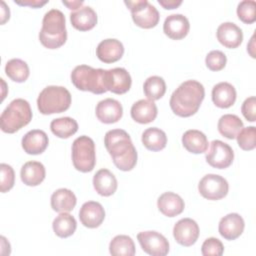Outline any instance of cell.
<instances>
[{
	"label": "cell",
	"mask_w": 256,
	"mask_h": 256,
	"mask_svg": "<svg viewBox=\"0 0 256 256\" xmlns=\"http://www.w3.org/2000/svg\"><path fill=\"white\" fill-rule=\"evenodd\" d=\"M104 144L112 157L114 165L121 171L132 170L137 163V151L130 135L123 129L109 130L104 137Z\"/></svg>",
	"instance_id": "cell-1"
},
{
	"label": "cell",
	"mask_w": 256,
	"mask_h": 256,
	"mask_svg": "<svg viewBox=\"0 0 256 256\" xmlns=\"http://www.w3.org/2000/svg\"><path fill=\"white\" fill-rule=\"evenodd\" d=\"M204 97V86L196 80H187L172 93L170 108L179 117H190L198 111Z\"/></svg>",
	"instance_id": "cell-2"
},
{
	"label": "cell",
	"mask_w": 256,
	"mask_h": 256,
	"mask_svg": "<svg viewBox=\"0 0 256 256\" xmlns=\"http://www.w3.org/2000/svg\"><path fill=\"white\" fill-rule=\"evenodd\" d=\"M39 40L48 49H57L65 44L67 40L65 16L60 10L51 9L45 13Z\"/></svg>",
	"instance_id": "cell-3"
},
{
	"label": "cell",
	"mask_w": 256,
	"mask_h": 256,
	"mask_svg": "<svg viewBox=\"0 0 256 256\" xmlns=\"http://www.w3.org/2000/svg\"><path fill=\"white\" fill-rule=\"evenodd\" d=\"M32 110L28 101L22 98L14 99L0 116V127L5 133H15L32 120Z\"/></svg>",
	"instance_id": "cell-4"
},
{
	"label": "cell",
	"mask_w": 256,
	"mask_h": 256,
	"mask_svg": "<svg viewBox=\"0 0 256 256\" xmlns=\"http://www.w3.org/2000/svg\"><path fill=\"white\" fill-rule=\"evenodd\" d=\"M70 105L71 94L63 86H47L37 98L38 110L44 115L62 113L68 110Z\"/></svg>",
	"instance_id": "cell-5"
},
{
	"label": "cell",
	"mask_w": 256,
	"mask_h": 256,
	"mask_svg": "<svg viewBox=\"0 0 256 256\" xmlns=\"http://www.w3.org/2000/svg\"><path fill=\"white\" fill-rule=\"evenodd\" d=\"M73 85L81 91H89L94 94H103L105 87V70L95 69L88 65H78L71 72Z\"/></svg>",
	"instance_id": "cell-6"
},
{
	"label": "cell",
	"mask_w": 256,
	"mask_h": 256,
	"mask_svg": "<svg viewBox=\"0 0 256 256\" xmlns=\"http://www.w3.org/2000/svg\"><path fill=\"white\" fill-rule=\"evenodd\" d=\"M72 162L76 170L87 173L94 169L96 164V152L94 141L82 135L76 138L72 144Z\"/></svg>",
	"instance_id": "cell-7"
},
{
	"label": "cell",
	"mask_w": 256,
	"mask_h": 256,
	"mask_svg": "<svg viewBox=\"0 0 256 256\" xmlns=\"http://www.w3.org/2000/svg\"><path fill=\"white\" fill-rule=\"evenodd\" d=\"M125 5L130 9L133 22L144 29L155 27L159 22V12L154 5L147 0L124 1Z\"/></svg>",
	"instance_id": "cell-8"
},
{
	"label": "cell",
	"mask_w": 256,
	"mask_h": 256,
	"mask_svg": "<svg viewBox=\"0 0 256 256\" xmlns=\"http://www.w3.org/2000/svg\"><path fill=\"white\" fill-rule=\"evenodd\" d=\"M198 190L208 200H220L227 195L229 185L227 180L222 176L207 174L199 181Z\"/></svg>",
	"instance_id": "cell-9"
},
{
	"label": "cell",
	"mask_w": 256,
	"mask_h": 256,
	"mask_svg": "<svg viewBox=\"0 0 256 256\" xmlns=\"http://www.w3.org/2000/svg\"><path fill=\"white\" fill-rule=\"evenodd\" d=\"M234 160V152L232 148L221 140H213L210 148L206 153V161L213 168L226 169Z\"/></svg>",
	"instance_id": "cell-10"
},
{
	"label": "cell",
	"mask_w": 256,
	"mask_h": 256,
	"mask_svg": "<svg viewBox=\"0 0 256 256\" xmlns=\"http://www.w3.org/2000/svg\"><path fill=\"white\" fill-rule=\"evenodd\" d=\"M144 252L151 256H165L169 252L168 240L157 231H143L137 235Z\"/></svg>",
	"instance_id": "cell-11"
},
{
	"label": "cell",
	"mask_w": 256,
	"mask_h": 256,
	"mask_svg": "<svg viewBox=\"0 0 256 256\" xmlns=\"http://www.w3.org/2000/svg\"><path fill=\"white\" fill-rule=\"evenodd\" d=\"M132 79L129 72L122 67L105 70V87L115 94H124L131 88Z\"/></svg>",
	"instance_id": "cell-12"
},
{
	"label": "cell",
	"mask_w": 256,
	"mask_h": 256,
	"mask_svg": "<svg viewBox=\"0 0 256 256\" xmlns=\"http://www.w3.org/2000/svg\"><path fill=\"white\" fill-rule=\"evenodd\" d=\"M173 236L178 244L184 247L192 246L199 237V226L191 218L180 219L174 225Z\"/></svg>",
	"instance_id": "cell-13"
},
{
	"label": "cell",
	"mask_w": 256,
	"mask_h": 256,
	"mask_svg": "<svg viewBox=\"0 0 256 256\" xmlns=\"http://www.w3.org/2000/svg\"><path fill=\"white\" fill-rule=\"evenodd\" d=\"M96 117L105 124H112L118 122L123 115V108L118 100L106 98L101 100L96 106Z\"/></svg>",
	"instance_id": "cell-14"
},
{
	"label": "cell",
	"mask_w": 256,
	"mask_h": 256,
	"mask_svg": "<svg viewBox=\"0 0 256 256\" xmlns=\"http://www.w3.org/2000/svg\"><path fill=\"white\" fill-rule=\"evenodd\" d=\"M79 219L85 227L97 228L105 219V210L99 202H85L80 208Z\"/></svg>",
	"instance_id": "cell-15"
},
{
	"label": "cell",
	"mask_w": 256,
	"mask_h": 256,
	"mask_svg": "<svg viewBox=\"0 0 256 256\" xmlns=\"http://www.w3.org/2000/svg\"><path fill=\"white\" fill-rule=\"evenodd\" d=\"M245 227L244 219L238 213H230L222 217L218 230L220 235L226 240H235L243 233Z\"/></svg>",
	"instance_id": "cell-16"
},
{
	"label": "cell",
	"mask_w": 256,
	"mask_h": 256,
	"mask_svg": "<svg viewBox=\"0 0 256 256\" xmlns=\"http://www.w3.org/2000/svg\"><path fill=\"white\" fill-rule=\"evenodd\" d=\"M190 29V24L182 14L169 15L163 24V31L166 36L173 40H180L187 36Z\"/></svg>",
	"instance_id": "cell-17"
},
{
	"label": "cell",
	"mask_w": 256,
	"mask_h": 256,
	"mask_svg": "<svg viewBox=\"0 0 256 256\" xmlns=\"http://www.w3.org/2000/svg\"><path fill=\"white\" fill-rule=\"evenodd\" d=\"M217 40L226 48L234 49L243 41L242 30L232 22H224L217 28Z\"/></svg>",
	"instance_id": "cell-18"
},
{
	"label": "cell",
	"mask_w": 256,
	"mask_h": 256,
	"mask_svg": "<svg viewBox=\"0 0 256 256\" xmlns=\"http://www.w3.org/2000/svg\"><path fill=\"white\" fill-rule=\"evenodd\" d=\"M124 54L123 44L114 38L101 41L96 48L98 59L104 63H114L122 58Z\"/></svg>",
	"instance_id": "cell-19"
},
{
	"label": "cell",
	"mask_w": 256,
	"mask_h": 256,
	"mask_svg": "<svg viewBox=\"0 0 256 256\" xmlns=\"http://www.w3.org/2000/svg\"><path fill=\"white\" fill-rule=\"evenodd\" d=\"M49 143L47 134L43 130L34 129L27 132L22 138V148L27 154L38 155L43 153Z\"/></svg>",
	"instance_id": "cell-20"
},
{
	"label": "cell",
	"mask_w": 256,
	"mask_h": 256,
	"mask_svg": "<svg viewBox=\"0 0 256 256\" xmlns=\"http://www.w3.org/2000/svg\"><path fill=\"white\" fill-rule=\"evenodd\" d=\"M159 211L167 217H175L181 214L185 208L184 200L176 193L165 192L157 200Z\"/></svg>",
	"instance_id": "cell-21"
},
{
	"label": "cell",
	"mask_w": 256,
	"mask_h": 256,
	"mask_svg": "<svg viewBox=\"0 0 256 256\" xmlns=\"http://www.w3.org/2000/svg\"><path fill=\"white\" fill-rule=\"evenodd\" d=\"M157 106L154 101L141 99L135 102L131 107V117L140 124H148L153 122L157 117Z\"/></svg>",
	"instance_id": "cell-22"
},
{
	"label": "cell",
	"mask_w": 256,
	"mask_h": 256,
	"mask_svg": "<svg viewBox=\"0 0 256 256\" xmlns=\"http://www.w3.org/2000/svg\"><path fill=\"white\" fill-rule=\"evenodd\" d=\"M93 186L96 192L104 197L113 195L117 190V179L108 169H100L93 177Z\"/></svg>",
	"instance_id": "cell-23"
},
{
	"label": "cell",
	"mask_w": 256,
	"mask_h": 256,
	"mask_svg": "<svg viewBox=\"0 0 256 256\" xmlns=\"http://www.w3.org/2000/svg\"><path fill=\"white\" fill-rule=\"evenodd\" d=\"M236 90L228 82H220L212 89V101L219 108H229L236 101Z\"/></svg>",
	"instance_id": "cell-24"
},
{
	"label": "cell",
	"mask_w": 256,
	"mask_h": 256,
	"mask_svg": "<svg viewBox=\"0 0 256 256\" xmlns=\"http://www.w3.org/2000/svg\"><path fill=\"white\" fill-rule=\"evenodd\" d=\"M72 26L79 31H88L97 24V14L90 6H83L70 14Z\"/></svg>",
	"instance_id": "cell-25"
},
{
	"label": "cell",
	"mask_w": 256,
	"mask_h": 256,
	"mask_svg": "<svg viewBox=\"0 0 256 256\" xmlns=\"http://www.w3.org/2000/svg\"><path fill=\"white\" fill-rule=\"evenodd\" d=\"M45 167L38 161L26 162L20 171L21 180L27 186H38L45 179Z\"/></svg>",
	"instance_id": "cell-26"
},
{
	"label": "cell",
	"mask_w": 256,
	"mask_h": 256,
	"mask_svg": "<svg viewBox=\"0 0 256 256\" xmlns=\"http://www.w3.org/2000/svg\"><path fill=\"white\" fill-rule=\"evenodd\" d=\"M184 148L193 154H201L207 151L208 140L206 135L196 129L187 130L182 136Z\"/></svg>",
	"instance_id": "cell-27"
},
{
	"label": "cell",
	"mask_w": 256,
	"mask_h": 256,
	"mask_svg": "<svg viewBox=\"0 0 256 256\" xmlns=\"http://www.w3.org/2000/svg\"><path fill=\"white\" fill-rule=\"evenodd\" d=\"M76 203L77 199L75 194L67 188L57 189L51 196V207L58 213L72 211Z\"/></svg>",
	"instance_id": "cell-28"
},
{
	"label": "cell",
	"mask_w": 256,
	"mask_h": 256,
	"mask_svg": "<svg viewBox=\"0 0 256 256\" xmlns=\"http://www.w3.org/2000/svg\"><path fill=\"white\" fill-rule=\"evenodd\" d=\"M217 127L222 136L228 139H235L243 128V122L237 115L225 114L220 117Z\"/></svg>",
	"instance_id": "cell-29"
},
{
	"label": "cell",
	"mask_w": 256,
	"mask_h": 256,
	"mask_svg": "<svg viewBox=\"0 0 256 256\" xmlns=\"http://www.w3.org/2000/svg\"><path fill=\"white\" fill-rule=\"evenodd\" d=\"M142 143L150 151H160L166 147L167 136L160 128L151 127L142 133Z\"/></svg>",
	"instance_id": "cell-30"
},
{
	"label": "cell",
	"mask_w": 256,
	"mask_h": 256,
	"mask_svg": "<svg viewBox=\"0 0 256 256\" xmlns=\"http://www.w3.org/2000/svg\"><path fill=\"white\" fill-rule=\"evenodd\" d=\"M54 233L60 238H67L74 234L77 228L75 218L68 212L60 213L52 223Z\"/></svg>",
	"instance_id": "cell-31"
},
{
	"label": "cell",
	"mask_w": 256,
	"mask_h": 256,
	"mask_svg": "<svg viewBox=\"0 0 256 256\" xmlns=\"http://www.w3.org/2000/svg\"><path fill=\"white\" fill-rule=\"evenodd\" d=\"M50 129L52 133L62 139H66L74 135L78 130V123L71 117L56 118L51 121Z\"/></svg>",
	"instance_id": "cell-32"
},
{
	"label": "cell",
	"mask_w": 256,
	"mask_h": 256,
	"mask_svg": "<svg viewBox=\"0 0 256 256\" xmlns=\"http://www.w3.org/2000/svg\"><path fill=\"white\" fill-rule=\"evenodd\" d=\"M109 252L113 256H133L135 255L134 241L127 235H117L109 244Z\"/></svg>",
	"instance_id": "cell-33"
},
{
	"label": "cell",
	"mask_w": 256,
	"mask_h": 256,
	"mask_svg": "<svg viewBox=\"0 0 256 256\" xmlns=\"http://www.w3.org/2000/svg\"><path fill=\"white\" fill-rule=\"evenodd\" d=\"M5 73L12 81L22 83L28 79L30 71L25 61L18 58H14L6 63Z\"/></svg>",
	"instance_id": "cell-34"
},
{
	"label": "cell",
	"mask_w": 256,
	"mask_h": 256,
	"mask_svg": "<svg viewBox=\"0 0 256 256\" xmlns=\"http://www.w3.org/2000/svg\"><path fill=\"white\" fill-rule=\"evenodd\" d=\"M143 91L148 100H159L166 92V83L160 76H150L143 84Z\"/></svg>",
	"instance_id": "cell-35"
},
{
	"label": "cell",
	"mask_w": 256,
	"mask_h": 256,
	"mask_svg": "<svg viewBox=\"0 0 256 256\" xmlns=\"http://www.w3.org/2000/svg\"><path fill=\"white\" fill-rule=\"evenodd\" d=\"M237 143L242 150L250 151L256 146V128L254 126H249L242 128L238 135L236 136Z\"/></svg>",
	"instance_id": "cell-36"
},
{
	"label": "cell",
	"mask_w": 256,
	"mask_h": 256,
	"mask_svg": "<svg viewBox=\"0 0 256 256\" xmlns=\"http://www.w3.org/2000/svg\"><path fill=\"white\" fill-rule=\"evenodd\" d=\"M238 18L246 23L252 24L256 21V3L254 0L241 1L237 6Z\"/></svg>",
	"instance_id": "cell-37"
},
{
	"label": "cell",
	"mask_w": 256,
	"mask_h": 256,
	"mask_svg": "<svg viewBox=\"0 0 256 256\" xmlns=\"http://www.w3.org/2000/svg\"><path fill=\"white\" fill-rule=\"evenodd\" d=\"M226 62H227L226 55L219 50L210 51L205 58V64L207 68L211 71L222 70L226 66Z\"/></svg>",
	"instance_id": "cell-38"
},
{
	"label": "cell",
	"mask_w": 256,
	"mask_h": 256,
	"mask_svg": "<svg viewBox=\"0 0 256 256\" xmlns=\"http://www.w3.org/2000/svg\"><path fill=\"white\" fill-rule=\"evenodd\" d=\"M0 169H1L0 191L2 193H5L13 188L14 182H15V173L13 168L6 163H1Z\"/></svg>",
	"instance_id": "cell-39"
},
{
	"label": "cell",
	"mask_w": 256,
	"mask_h": 256,
	"mask_svg": "<svg viewBox=\"0 0 256 256\" xmlns=\"http://www.w3.org/2000/svg\"><path fill=\"white\" fill-rule=\"evenodd\" d=\"M224 252L222 242L214 237L207 238L201 247V253L204 256H221Z\"/></svg>",
	"instance_id": "cell-40"
},
{
	"label": "cell",
	"mask_w": 256,
	"mask_h": 256,
	"mask_svg": "<svg viewBox=\"0 0 256 256\" xmlns=\"http://www.w3.org/2000/svg\"><path fill=\"white\" fill-rule=\"evenodd\" d=\"M255 106H256V98L254 96H251L243 102L241 106V112L245 119L249 122H254L256 120V112H255Z\"/></svg>",
	"instance_id": "cell-41"
},
{
	"label": "cell",
	"mask_w": 256,
	"mask_h": 256,
	"mask_svg": "<svg viewBox=\"0 0 256 256\" xmlns=\"http://www.w3.org/2000/svg\"><path fill=\"white\" fill-rule=\"evenodd\" d=\"M17 5L29 6L31 8H40L48 3V0H14Z\"/></svg>",
	"instance_id": "cell-42"
},
{
	"label": "cell",
	"mask_w": 256,
	"mask_h": 256,
	"mask_svg": "<svg viewBox=\"0 0 256 256\" xmlns=\"http://www.w3.org/2000/svg\"><path fill=\"white\" fill-rule=\"evenodd\" d=\"M158 3L167 10L175 9L182 4L181 0H158Z\"/></svg>",
	"instance_id": "cell-43"
},
{
	"label": "cell",
	"mask_w": 256,
	"mask_h": 256,
	"mask_svg": "<svg viewBox=\"0 0 256 256\" xmlns=\"http://www.w3.org/2000/svg\"><path fill=\"white\" fill-rule=\"evenodd\" d=\"M10 18V11L4 1H1V24H5Z\"/></svg>",
	"instance_id": "cell-44"
},
{
	"label": "cell",
	"mask_w": 256,
	"mask_h": 256,
	"mask_svg": "<svg viewBox=\"0 0 256 256\" xmlns=\"http://www.w3.org/2000/svg\"><path fill=\"white\" fill-rule=\"evenodd\" d=\"M62 3L68 7V9L71 10H78L79 8H81V6L83 5V1H62Z\"/></svg>",
	"instance_id": "cell-45"
}]
</instances>
